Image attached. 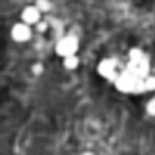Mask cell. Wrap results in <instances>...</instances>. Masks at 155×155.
Instances as JSON below:
<instances>
[{
    "instance_id": "obj_1",
    "label": "cell",
    "mask_w": 155,
    "mask_h": 155,
    "mask_svg": "<svg viewBox=\"0 0 155 155\" xmlns=\"http://www.w3.org/2000/svg\"><path fill=\"white\" fill-rule=\"evenodd\" d=\"M113 84L120 93H144V79H139L135 73H131L126 68L119 73Z\"/></svg>"
},
{
    "instance_id": "obj_2",
    "label": "cell",
    "mask_w": 155,
    "mask_h": 155,
    "mask_svg": "<svg viewBox=\"0 0 155 155\" xmlns=\"http://www.w3.org/2000/svg\"><path fill=\"white\" fill-rule=\"evenodd\" d=\"M126 69L135 73L139 79H146L150 75V58L140 48H131L128 53V64Z\"/></svg>"
},
{
    "instance_id": "obj_3",
    "label": "cell",
    "mask_w": 155,
    "mask_h": 155,
    "mask_svg": "<svg viewBox=\"0 0 155 155\" xmlns=\"http://www.w3.org/2000/svg\"><path fill=\"white\" fill-rule=\"evenodd\" d=\"M77 51H79V38L73 37V35H66V37L58 38V42L55 46V53L62 58L77 55Z\"/></svg>"
},
{
    "instance_id": "obj_4",
    "label": "cell",
    "mask_w": 155,
    "mask_h": 155,
    "mask_svg": "<svg viewBox=\"0 0 155 155\" xmlns=\"http://www.w3.org/2000/svg\"><path fill=\"white\" fill-rule=\"evenodd\" d=\"M97 73L102 79H106L108 82H115L120 71H119V64H117L115 58H102L97 64Z\"/></svg>"
},
{
    "instance_id": "obj_5",
    "label": "cell",
    "mask_w": 155,
    "mask_h": 155,
    "mask_svg": "<svg viewBox=\"0 0 155 155\" xmlns=\"http://www.w3.org/2000/svg\"><path fill=\"white\" fill-rule=\"evenodd\" d=\"M11 38L18 44H24L31 38V26H28L26 22H18L11 28Z\"/></svg>"
},
{
    "instance_id": "obj_6",
    "label": "cell",
    "mask_w": 155,
    "mask_h": 155,
    "mask_svg": "<svg viewBox=\"0 0 155 155\" xmlns=\"http://www.w3.org/2000/svg\"><path fill=\"white\" fill-rule=\"evenodd\" d=\"M20 18L22 22H26L28 26H37L40 24V18H42V11L37 8V6H26L20 13Z\"/></svg>"
},
{
    "instance_id": "obj_7",
    "label": "cell",
    "mask_w": 155,
    "mask_h": 155,
    "mask_svg": "<svg viewBox=\"0 0 155 155\" xmlns=\"http://www.w3.org/2000/svg\"><path fill=\"white\" fill-rule=\"evenodd\" d=\"M62 64H64V68H66L68 71H75L77 68H79L81 60H79V57H77V55H71V57L62 58Z\"/></svg>"
},
{
    "instance_id": "obj_8",
    "label": "cell",
    "mask_w": 155,
    "mask_h": 155,
    "mask_svg": "<svg viewBox=\"0 0 155 155\" xmlns=\"http://www.w3.org/2000/svg\"><path fill=\"white\" fill-rule=\"evenodd\" d=\"M144 91H155V75H148L144 79Z\"/></svg>"
},
{
    "instance_id": "obj_9",
    "label": "cell",
    "mask_w": 155,
    "mask_h": 155,
    "mask_svg": "<svg viewBox=\"0 0 155 155\" xmlns=\"http://www.w3.org/2000/svg\"><path fill=\"white\" fill-rule=\"evenodd\" d=\"M42 13H48L49 9H51V2H49V0H37V4H35Z\"/></svg>"
},
{
    "instance_id": "obj_10",
    "label": "cell",
    "mask_w": 155,
    "mask_h": 155,
    "mask_svg": "<svg viewBox=\"0 0 155 155\" xmlns=\"http://www.w3.org/2000/svg\"><path fill=\"white\" fill-rule=\"evenodd\" d=\"M146 113L151 115V117H155V97H153L151 101H148V104H146Z\"/></svg>"
}]
</instances>
